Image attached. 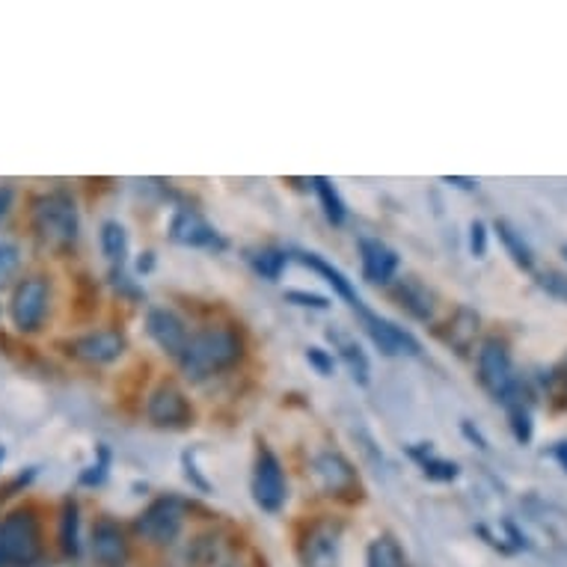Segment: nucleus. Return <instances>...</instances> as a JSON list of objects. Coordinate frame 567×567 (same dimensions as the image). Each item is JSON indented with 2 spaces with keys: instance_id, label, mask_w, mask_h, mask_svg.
<instances>
[{
  "instance_id": "nucleus-1",
  "label": "nucleus",
  "mask_w": 567,
  "mask_h": 567,
  "mask_svg": "<svg viewBox=\"0 0 567 567\" xmlns=\"http://www.w3.org/2000/svg\"><path fill=\"white\" fill-rule=\"evenodd\" d=\"M241 333L229 324H212L190 333L185 351L178 357V365L190 381H205L212 374H220L233 369L235 363H241Z\"/></svg>"
},
{
  "instance_id": "nucleus-2",
  "label": "nucleus",
  "mask_w": 567,
  "mask_h": 567,
  "mask_svg": "<svg viewBox=\"0 0 567 567\" xmlns=\"http://www.w3.org/2000/svg\"><path fill=\"white\" fill-rule=\"evenodd\" d=\"M33 233L39 241L48 244L51 250H65L78 241L81 233V215H78L75 196L69 190H48L33 199Z\"/></svg>"
},
{
  "instance_id": "nucleus-3",
  "label": "nucleus",
  "mask_w": 567,
  "mask_h": 567,
  "mask_svg": "<svg viewBox=\"0 0 567 567\" xmlns=\"http://www.w3.org/2000/svg\"><path fill=\"white\" fill-rule=\"evenodd\" d=\"M42 553L39 517L30 508L7 514L0 520V567H30Z\"/></svg>"
},
{
  "instance_id": "nucleus-4",
  "label": "nucleus",
  "mask_w": 567,
  "mask_h": 567,
  "mask_svg": "<svg viewBox=\"0 0 567 567\" xmlns=\"http://www.w3.org/2000/svg\"><path fill=\"white\" fill-rule=\"evenodd\" d=\"M48 307H51V286L45 277H24L19 286L12 289L10 298V318L12 327L19 333H37L39 327L45 324Z\"/></svg>"
},
{
  "instance_id": "nucleus-5",
  "label": "nucleus",
  "mask_w": 567,
  "mask_h": 567,
  "mask_svg": "<svg viewBox=\"0 0 567 567\" xmlns=\"http://www.w3.org/2000/svg\"><path fill=\"white\" fill-rule=\"evenodd\" d=\"M252 499L268 514H277L289 499V482H286L282 461L265 443L256 452V464H252Z\"/></svg>"
},
{
  "instance_id": "nucleus-6",
  "label": "nucleus",
  "mask_w": 567,
  "mask_h": 567,
  "mask_svg": "<svg viewBox=\"0 0 567 567\" xmlns=\"http://www.w3.org/2000/svg\"><path fill=\"white\" fill-rule=\"evenodd\" d=\"M342 532L344 526L333 517L312 520L298 544V556L303 567H339L342 561Z\"/></svg>"
},
{
  "instance_id": "nucleus-7",
  "label": "nucleus",
  "mask_w": 567,
  "mask_h": 567,
  "mask_svg": "<svg viewBox=\"0 0 567 567\" xmlns=\"http://www.w3.org/2000/svg\"><path fill=\"white\" fill-rule=\"evenodd\" d=\"M185 526V503L176 496H161L155 503H150L140 517L134 520V532L140 538L150 540V544H173L178 538V532Z\"/></svg>"
},
{
  "instance_id": "nucleus-8",
  "label": "nucleus",
  "mask_w": 567,
  "mask_h": 567,
  "mask_svg": "<svg viewBox=\"0 0 567 567\" xmlns=\"http://www.w3.org/2000/svg\"><path fill=\"white\" fill-rule=\"evenodd\" d=\"M478 383H482L484 390L491 392L493 399L503 401L512 386L517 383V374H514V363H512V351H508V344L503 339H484L482 348H478Z\"/></svg>"
},
{
  "instance_id": "nucleus-9",
  "label": "nucleus",
  "mask_w": 567,
  "mask_h": 567,
  "mask_svg": "<svg viewBox=\"0 0 567 567\" xmlns=\"http://www.w3.org/2000/svg\"><path fill=\"white\" fill-rule=\"evenodd\" d=\"M312 475L318 487L330 496H360V473L353 464L339 452V449H324L312 457Z\"/></svg>"
},
{
  "instance_id": "nucleus-10",
  "label": "nucleus",
  "mask_w": 567,
  "mask_h": 567,
  "mask_svg": "<svg viewBox=\"0 0 567 567\" xmlns=\"http://www.w3.org/2000/svg\"><path fill=\"white\" fill-rule=\"evenodd\" d=\"M146 416L158 429H185L187 422L194 419V408H190V401L176 383L164 381L152 390L150 401H146Z\"/></svg>"
},
{
  "instance_id": "nucleus-11",
  "label": "nucleus",
  "mask_w": 567,
  "mask_h": 567,
  "mask_svg": "<svg viewBox=\"0 0 567 567\" xmlns=\"http://www.w3.org/2000/svg\"><path fill=\"white\" fill-rule=\"evenodd\" d=\"M360 312V318H363V327L365 333L372 336V342L381 348L386 357H401V353H408V357H419L422 353V344H419V339L410 330H404V327H399L395 321H390V318L378 316V312H372V309H357Z\"/></svg>"
},
{
  "instance_id": "nucleus-12",
  "label": "nucleus",
  "mask_w": 567,
  "mask_h": 567,
  "mask_svg": "<svg viewBox=\"0 0 567 567\" xmlns=\"http://www.w3.org/2000/svg\"><path fill=\"white\" fill-rule=\"evenodd\" d=\"M125 333L120 330H90L84 336H75L72 342L65 344L69 353L81 360V363H90V365H107L113 360H120L122 353H125Z\"/></svg>"
},
{
  "instance_id": "nucleus-13",
  "label": "nucleus",
  "mask_w": 567,
  "mask_h": 567,
  "mask_svg": "<svg viewBox=\"0 0 567 567\" xmlns=\"http://www.w3.org/2000/svg\"><path fill=\"white\" fill-rule=\"evenodd\" d=\"M146 333H150L152 342L158 344L164 353H169L173 360L182 357L187 339H190V330H187L185 318L167 307L150 309V316H146Z\"/></svg>"
},
{
  "instance_id": "nucleus-14",
  "label": "nucleus",
  "mask_w": 567,
  "mask_h": 567,
  "mask_svg": "<svg viewBox=\"0 0 567 567\" xmlns=\"http://www.w3.org/2000/svg\"><path fill=\"white\" fill-rule=\"evenodd\" d=\"M90 547H93L95 561H99L102 567H125V565H128V556H131L128 538H125V529H122L120 523L111 520V517H102V520H95L93 540H90Z\"/></svg>"
},
{
  "instance_id": "nucleus-15",
  "label": "nucleus",
  "mask_w": 567,
  "mask_h": 567,
  "mask_svg": "<svg viewBox=\"0 0 567 567\" xmlns=\"http://www.w3.org/2000/svg\"><path fill=\"white\" fill-rule=\"evenodd\" d=\"M360 265L369 282L386 286L399 274V252L381 238H360Z\"/></svg>"
},
{
  "instance_id": "nucleus-16",
  "label": "nucleus",
  "mask_w": 567,
  "mask_h": 567,
  "mask_svg": "<svg viewBox=\"0 0 567 567\" xmlns=\"http://www.w3.org/2000/svg\"><path fill=\"white\" fill-rule=\"evenodd\" d=\"M395 300H399V307L413 316L416 321H431L434 312H437V295L416 277H401L395 282V289H392Z\"/></svg>"
},
{
  "instance_id": "nucleus-17",
  "label": "nucleus",
  "mask_w": 567,
  "mask_h": 567,
  "mask_svg": "<svg viewBox=\"0 0 567 567\" xmlns=\"http://www.w3.org/2000/svg\"><path fill=\"white\" fill-rule=\"evenodd\" d=\"M169 238L176 244H185V247H215L220 238H217V229L208 220L196 215V212H176L173 224H169Z\"/></svg>"
},
{
  "instance_id": "nucleus-18",
  "label": "nucleus",
  "mask_w": 567,
  "mask_h": 567,
  "mask_svg": "<svg viewBox=\"0 0 567 567\" xmlns=\"http://www.w3.org/2000/svg\"><path fill=\"white\" fill-rule=\"evenodd\" d=\"M298 261L300 265H307V268L316 270V274H321V277L327 279V286H333L336 295H339V298H342L348 307H353V309L365 307L363 300H360V295H357V289H353L351 279L344 277L342 270L336 268V265H330L327 259H321L318 252H298Z\"/></svg>"
},
{
  "instance_id": "nucleus-19",
  "label": "nucleus",
  "mask_w": 567,
  "mask_h": 567,
  "mask_svg": "<svg viewBox=\"0 0 567 567\" xmlns=\"http://www.w3.org/2000/svg\"><path fill=\"white\" fill-rule=\"evenodd\" d=\"M478 330H482V318H478V312L470 307H457L455 312H452V318L446 321L443 339H446L457 353H470L473 351Z\"/></svg>"
},
{
  "instance_id": "nucleus-20",
  "label": "nucleus",
  "mask_w": 567,
  "mask_h": 567,
  "mask_svg": "<svg viewBox=\"0 0 567 567\" xmlns=\"http://www.w3.org/2000/svg\"><path fill=\"white\" fill-rule=\"evenodd\" d=\"M330 339L336 342V353H339V360L344 363V369L351 372L353 381L360 383V386H365V383L372 381V363H369V357H365L363 348L357 344V339L333 333V330H330Z\"/></svg>"
},
{
  "instance_id": "nucleus-21",
  "label": "nucleus",
  "mask_w": 567,
  "mask_h": 567,
  "mask_svg": "<svg viewBox=\"0 0 567 567\" xmlns=\"http://www.w3.org/2000/svg\"><path fill=\"white\" fill-rule=\"evenodd\" d=\"M493 233L499 235V241H503L505 252L512 256V261L517 265L520 270H535V252H532L529 241L523 238V233L517 229V226L512 224V220H505V217H499L496 224H493Z\"/></svg>"
},
{
  "instance_id": "nucleus-22",
  "label": "nucleus",
  "mask_w": 567,
  "mask_h": 567,
  "mask_svg": "<svg viewBox=\"0 0 567 567\" xmlns=\"http://www.w3.org/2000/svg\"><path fill=\"white\" fill-rule=\"evenodd\" d=\"M60 549L72 558L81 553V508L75 499H65L60 514Z\"/></svg>"
},
{
  "instance_id": "nucleus-23",
  "label": "nucleus",
  "mask_w": 567,
  "mask_h": 567,
  "mask_svg": "<svg viewBox=\"0 0 567 567\" xmlns=\"http://www.w3.org/2000/svg\"><path fill=\"white\" fill-rule=\"evenodd\" d=\"M365 565L369 567H408V558H404V549L392 535H381L369 544V553H365Z\"/></svg>"
},
{
  "instance_id": "nucleus-24",
  "label": "nucleus",
  "mask_w": 567,
  "mask_h": 567,
  "mask_svg": "<svg viewBox=\"0 0 567 567\" xmlns=\"http://www.w3.org/2000/svg\"><path fill=\"white\" fill-rule=\"evenodd\" d=\"M312 185H316V194L321 199V208H324L327 220L333 226H342L344 217H348V208H344V199L339 196L336 185L330 178H312Z\"/></svg>"
},
{
  "instance_id": "nucleus-25",
  "label": "nucleus",
  "mask_w": 567,
  "mask_h": 567,
  "mask_svg": "<svg viewBox=\"0 0 567 567\" xmlns=\"http://www.w3.org/2000/svg\"><path fill=\"white\" fill-rule=\"evenodd\" d=\"M99 241H102V252L111 261H125L128 256V233L120 220H107L99 233Z\"/></svg>"
},
{
  "instance_id": "nucleus-26",
  "label": "nucleus",
  "mask_w": 567,
  "mask_h": 567,
  "mask_svg": "<svg viewBox=\"0 0 567 567\" xmlns=\"http://www.w3.org/2000/svg\"><path fill=\"white\" fill-rule=\"evenodd\" d=\"M289 256L282 250H274V247H261V250L250 252V265L252 270L265 279H279L282 268H286Z\"/></svg>"
},
{
  "instance_id": "nucleus-27",
  "label": "nucleus",
  "mask_w": 567,
  "mask_h": 567,
  "mask_svg": "<svg viewBox=\"0 0 567 567\" xmlns=\"http://www.w3.org/2000/svg\"><path fill=\"white\" fill-rule=\"evenodd\" d=\"M419 457V464H422V473L429 475L431 482H455L457 478V464L452 461H443V457H434L431 455V449L425 452H413Z\"/></svg>"
},
{
  "instance_id": "nucleus-28",
  "label": "nucleus",
  "mask_w": 567,
  "mask_h": 567,
  "mask_svg": "<svg viewBox=\"0 0 567 567\" xmlns=\"http://www.w3.org/2000/svg\"><path fill=\"white\" fill-rule=\"evenodd\" d=\"M538 286L547 291V295H553V298L565 300L567 303V274L565 270H553V268L540 270Z\"/></svg>"
},
{
  "instance_id": "nucleus-29",
  "label": "nucleus",
  "mask_w": 567,
  "mask_h": 567,
  "mask_svg": "<svg viewBox=\"0 0 567 567\" xmlns=\"http://www.w3.org/2000/svg\"><path fill=\"white\" fill-rule=\"evenodd\" d=\"M21 268V252L16 244H0V286L10 282Z\"/></svg>"
},
{
  "instance_id": "nucleus-30",
  "label": "nucleus",
  "mask_w": 567,
  "mask_h": 567,
  "mask_svg": "<svg viewBox=\"0 0 567 567\" xmlns=\"http://www.w3.org/2000/svg\"><path fill=\"white\" fill-rule=\"evenodd\" d=\"M547 390L556 395V399H565L567 401V357L561 363L547 374Z\"/></svg>"
},
{
  "instance_id": "nucleus-31",
  "label": "nucleus",
  "mask_w": 567,
  "mask_h": 567,
  "mask_svg": "<svg viewBox=\"0 0 567 567\" xmlns=\"http://www.w3.org/2000/svg\"><path fill=\"white\" fill-rule=\"evenodd\" d=\"M307 360H309V365H312V369H316L318 374H324V378H327V374H333L336 360H333V353L324 351V348H309Z\"/></svg>"
},
{
  "instance_id": "nucleus-32",
  "label": "nucleus",
  "mask_w": 567,
  "mask_h": 567,
  "mask_svg": "<svg viewBox=\"0 0 567 567\" xmlns=\"http://www.w3.org/2000/svg\"><path fill=\"white\" fill-rule=\"evenodd\" d=\"M286 300L298 303V307H309V309H327V307H330V300H327L324 295H316V291L291 289L289 295H286Z\"/></svg>"
},
{
  "instance_id": "nucleus-33",
  "label": "nucleus",
  "mask_w": 567,
  "mask_h": 567,
  "mask_svg": "<svg viewBox=\"0 0 567 567\" xmlns=\"http://www.w3.org/2000/svg\"><path fill=\"white\" fill-rule=\"evenodd\" d=\"M470 250H473L475 259L487 256V226L482 220H473V226H470Z\"/></svg>"
},
{
  "instance_id": "nucleus-34",
  "label": "nucleus",
  "mask_w": 567,
  "mask_h": 567,
  "mask_svg": "<svg viewBox=\"0 0 567 567\" xmlns=\"http://www.w3.org/2000/svg\"><path fill=\"white\" fill-rule=\"evenodd\" d=\"M446 185H455V187H464V190H475L478 182L475 178H461V176H446Z\"/></svg>"
},
{
  "instance_id": "nucleus-35",
  "label": "nucleus",
  "mask_w": 567,
  "mask_h": 567,
  "mask_svg": "<svg viewBox=\"0 0 567 567\" xmlns=\"http://www.w3.org/2000/svg\"><path fill=\"white\" fill-rule=\"evenodd\" d=\"M464 434H466V437H470V440H473V443H475V446H478V449H487V443H484V437H482V434H478V431L473 429V425H470V422H464Z\"/></svg>"
},
{
  "instance_id": "nucleus-36",
  "label": "nucleus",
  "mask_w": 567,
  "mask_h": 567,
  "mask_svg": "<svg viewBox=\"0 0 567 567\" xmlns=\"http://www.w3.org/2000/svg\"><path fill=\"white\" fill-rule=\"evenodd\" d=\"M10 203H12V190L10 187H0V217L10 212Z\"/></svg>"
},
{
  "instance_id": "nucleus-37",
  "label": "nucleus",
  "mask_w": 567,
  "mask_h": 567,
  "mask_svg": "<svg viewBox=\"0 0 567 567\" xmlns=\"http://www.w3.org/2000/svg\"><path fill=\"white\" fill-rule=\"evenodd\" d=\"M556 461H558V466H561V470L567 473V440L556 446Z\"/></svg>"
},
{
  "instance_id": "nucleus-38",
  "label": "nucleus",
  "mask_w": 567,
  "mask_h": 567,
  "mask_svg": "<svg viewBox=\"0 0 567 567\" xmlns=\"http://www.w3.org/2000/svg\"><path fill=\"white\" fill-rule=\"evenodd\" d=\"M0 464H3V446H0Z\"/></svg>"
},
{
  "instance_id": "nucleus-39",
  "label": "nucleus",
  "mask_w": 567,
  "mask_h": 567,
  "mask_svg": "<svg viewBox=\"0 0 567 567\" xmlns=\"http://www.w3.org/2000/svg\"><path fill=\"white\" fill-rule=\"evenodd\" d=\"M561 252H565V259H567V244H565V247H561Z\"/></svg>"
},
{
  "instance_id": "nucleus-40",
  "label": "nucleus",
  "mask_w": 567,
  "mask_h": 567,
  "mask_svg": "<svg viewBox=\"0 0 567 567\" xmlns=\"http://www.w3.org/2000/svg\"><path fill=\"white\" fill-rule=\"evenodd\" d=\"M229 567H235V565H229Z\"/></svg>"
}]
</instances>
